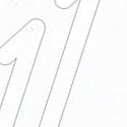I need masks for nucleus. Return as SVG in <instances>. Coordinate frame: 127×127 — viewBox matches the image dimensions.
<instances>
[{
	"instance_id": "1",
	"label": "nucleus",
	"mask_w": 127,
	"mask_h": 127,
	"mask_svg": "<svg viewBox=\"0 0 127 127\" xmlns=\"http://www.w3.org/2000/svg\"><path fill=\"white\" fill-rule=\"evenodd\" d=\"M72 1L54 0V4L61 10H66L73 5ZM101 0H78L56 75V81L67 89L71 87L76 75Z\"/></svg>"
}]
</instances>
